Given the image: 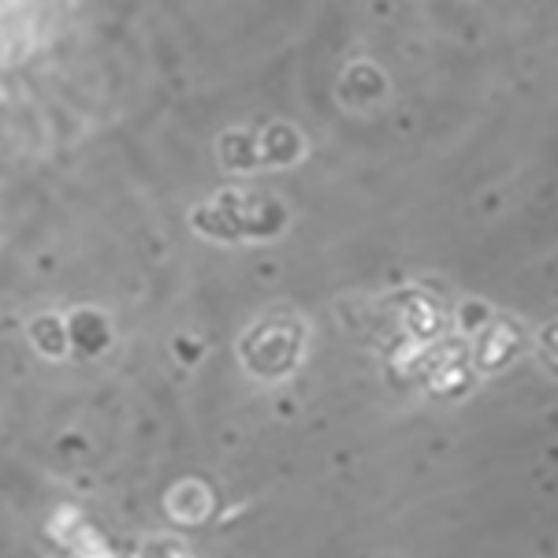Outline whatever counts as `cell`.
I'll list each match as a JSON object with an SVG mask.
<instances>
[{
  "label": "cell",
  "mask_w": 558,
  "mask_h": 558,
  "mask_svg": "<svg viewBox=\"0 0 558 558\" xmlns=\"http://www.w3.org/2000/svg\"><path fill=\"white\" fill-rule=\"evenodd\" d=\"M49 539L71 558H120L108 536L101 529H94L83 518V510L75 507H60L57 514L49 518Z\"/></svg>",
  "instance_id": "6da1fadb"
},
{
  "label": "cell",
  "mask_w": 558,
  "mask_h": 558,
  "mask_svg": "<svg viewBox=\"0 0 558 558\" xmlns=\"http://www.w3.org/2000/svg\"><path fill=\"white\" fill-rule=\"evenodd\" d=\"M131 558H194L191 547L183 544L179 536L172 533H157V536H146L138 547H134Z\"/></svg>",
  "instance_id": "8992f818"
},
{
  "label": "cell",
  "mask_w": 558,
  "mask_h": 558,
  "mask_svg": "<svg viewBox=\"0 0 558 558\" xmlns=\"http://www.w3.org/2000/svg\"><path fill=\"white\" fill-rule=\"evenodd\" d=\"M402 317H407V328H410L413 343H428V339L436 336L439 328H444V320H439V310L432 302H425V299H413L410 310L402 313Z\"/></svg>",
  "instance_id": "5b68a950"
},
{
  "label": "cell",
  "mask_w": 558,
  "mask_h": 558,
  "mask_svg": "<svg viewBox=\"0 0 558 558\" xmlns=\"http://www.w3.org/2000/svg\"><path fill=\"white\" fill-rule=\"evenodd\" d=\"M0 101H4V89H0Z\"/></svg>",
  "instance_id": "52a82bcc"
},
{
  "label": "cell",
  "mask_w": 558,
  "mask_h": 558,
  "mask_svg": "<svg viewBox=\"0 0 558 558\" xmlns=\"http://www.w3.org/2000/svg\"><path fill=\"white\" fill-rule=\"evenodd\" d=\"M518 354V336L510 324L495 320V324H484L481 328V343H476V368L481 373H499L510 357Z\"/></svg>",
  "instance_id": "3957f363"
},
{
  "label": "cell",
  "mask_w": 558,
  "mask_h": 558,
  "mask_svg": "<svg viewBox=\"0 0 558 558\" xmlns=\"http://www.w3.org/2000/svg\"><path fill=\"white\" fill-rule=\"evenodd\" d=\"M165 510H168V518H172L175 525H205V521L213 518V510H216V495H213V488L205 481L186 476V481H179V484L168 488Z\"/></svg>",
  "instance_id": "7a4b0ae2"
},
{
  "label": "cell",
  "mask_w": 558,
  "mask_h": 558,
  "mask_svg": "<svg viewBox=\"0 0 558 558\" xmlns=\"http://www.w3.org/2000/svg\"><path fill=\"white\" fill-rule=\"evenodd\" d=\"M31 343L38 347V354L49 357V362H60V357H68L71 354L68 320L64 317H52V313H45V317H34Z\"/></svg>",
  "instance_id": "277c9868"
}]
</instances>
